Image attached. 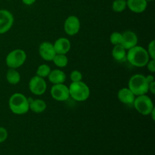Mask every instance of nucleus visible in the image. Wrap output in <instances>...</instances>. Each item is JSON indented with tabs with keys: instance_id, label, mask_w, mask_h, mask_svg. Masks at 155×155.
I'll use <instances>...</instances> for the list:
<instances>
[{
	"instance_id": "11",
	"label": "nucleus",
	"mask_w": 155,
	"mask_h": 155,
	"mask_svg": "<svg viewBox=\"0 0 155 155\" xmlns=\"http://www.w3.org/2000/svg\"><path fill=\"white\" fill-rule=\"evenodd\" d=\"M39 53L41 58L46 61H52L56 54L54 45L49 42H43L40 44L39 47Z\"/></svg>"
},
{
	"instance_id": "26",
	"label": "nucleus",
	"mask_w": 155,
	"mask_h": 155,
	"mask_svg": "<svg viewBox=\"0 0 155 155\" xmlns=\"http://www.w3.org/2000/svg\"><path fill=\"white\" fill-rule=\"evenodd\" d=\"M8 138V131L4 127H0V143L4 142Z\"/></svg>"
},
{
	"instance_id": "3",
	"label": "nucleus",
	"mask_w": 155,
	"mask_h": 155,
	"mask_svg": "<svg viewBox=\"0 0 155 155\" xmlns=\"http://www.w3.org/2000/svg\"><path fill=\"white\" fill-rule=\"evenodd\" d=\"M70 96L77 101H84L90 95L89 87L83 82H72L69 87Z\"/></svg>"
},
{
	"instance_id": "32",
	"label": "nucleus",
	"mask_w": 155,
	"mask_h": 155,
	"mask_svg": "<svg viewBox=\"0 0 155 155\" xmlns=\"http://www.w3.org/2000/svg\"><path fill=\"white\" fill-rule=\"evenodd\" d=\"M147 2H152V1H154V0H146Z\"/></svg>"
},
{
	"instance_id": "31",
	"label": "nucleus",
	"mask_w": 155,
	"mask_h": 155,
	"mask_svg": "<svg viewBox=\"0 0 155 155\" xmlns=\"http://www.w3.org/2000/svg\"><path fill=\"white\" fill-rule=\"evenodd\" d=\"M150 114L151 115V118H152L153 120H155V108H154V107L152 109V110L151 111Z\"/></svg>"
},
{
	"instance_id": "7",
	"label": "nucleus",
	"mask_w": 155,
	"mask_h": 155,
	"mask_svg": "<svg viewBox=\"0 0 155 155\" xmlns=\"http://www.w3.org/2000/svg\"><path fill=\"white\" fill-rule=\"evenodd\" d=\"M29 89L30 92L34 95H43L47 89L46 82L44 80V78L36 75L30 79L29 82Z\"/></svg>"
},
{
	"instance_id": "28",
	"label": "nucleus",
	"mask_w": 155,
	"mask_h": 155,
	"mask_svg": "<svg viewBox=\"0 0 155 155\" xmlns=\"http://www.w3.org/2000/svg\"><path fill=\"white\" fill-rule=\"evenodd\" d=\"M148 91H150L152 94L155 93V81L151 82L148 84Z\"/></svg>"
},
{
	"instance_id": "30",
	"label": "nucleus",
	"mask_w": 155,
	"mask_h": 155,
	"mask_svg": "<svg viewBox=\"0 0 155 155\" xmlns=\"http://www.w3.org/2000/svg\"><path fill=\"white\" fill-rule=\"evenodd\" d=\"M145 78H146V80H147V82L148 83V84H149L150 83H151V82L154 81V76H152V75L147 76V77H145Z\"/></svg>"
},
{
	"instance_id": "4",
	"label": "nucleus",
	"mask_w": 155,
	"mask_h": 155,
	"mask_svg": "<svg viewBox=\"0 0 155 155\" xmlns=\"http://www.w3.org/2000/svg\"><path fill=\"white\" fill-rule=\"evenodd\" d=\"M129 89L135 95H145L148 92V83L145 76L142 74H135L129 81Z\"/></svg>"
},
{
	"instance_id": "14",
	"label": "nucleus",
	"mask_w": 155,
	"mask_h": 155,
	"mask_svg": "<svg viewBox=\"0 0 155 155\" xmlns=\"http://www.w3.org/2000/svg\"><path fill=\"white\" fill-rule=\"evenodd\" d=\"M148 5L146 0H127V6L131 12L139 14L145 12Z\"/></svg>"
},
{
	"instance_id": "29",
	"label": "nucleus",
	"mask_w": 155,
	"mask_h": 155,
	"mask_svg": "<svg viewBox=\"0 0 155 155\" xmlns=\"http://www.w3.org/2000/svg\"><path fill=\"white\" fill-rule=\"evenodd\" d=\"M36 1V0H22L23 3L27 5H31L34 4Z\"/></svg>"
},
{
	"instance_id": "27",
	"label": "nucleus",
	"mask_w": 155,
	"mask_h": 155,
	"mask_svg": "<svg viewBox=\"0 0 155 155\" xmlns=\"http://www.w3.org/2000/svg\"><path fill=\"white\" fill-rule=\"evenodd\" d=\"M147 68H148V71H151V73L155 72V60L154 59H151V60L148 61V64H146Z\"/></svg>"
},
{
	"instance_id": "20",
	"label": "nucleus",
	"mask_w": 155,
	"mask_h": 155,
	"mask_svg": "<svg viewBox=\"0 0 155 155\" xmlns=\"http://www.w3.org/2000/svg\"><path fill=\"white\" fill-rule=\"evenodd\" d=\"M52 61L58 68H64L68 64V58L66 54H56L53 58Z\"/></svg>"
},
{
	"instance_id": "1",
	"label": "nucleus",
	"mask_w": 155,
	"mask_h": 155,
	"mask_svg": "<svg viewBox=\"0 0 155 155\" xmlns=\"http://www.w3.org/2000/svg\"><path fill=\"white\" fill-rule=\"evenodd\" d=\"M127 60L132 65L137 68H143L146 66L149 61V55L146 49L142 46L136 45L127 53Z\"/></svg>"
},
{
	"instance_id": "6",
	"label": "nucleus",
	"mask_w": 155,
	"mask_h": 155,
	"mask_svg": "<svg viewBox=\"0 0 155 155\" xmlns=\"http://www.w3.org/2000/svg\"><path fill=\"white\" fill-rule=\"evenodd\" d=\"M133 105L136 110L144 116L150 115V113L154 107L151 98L145 95H138L135 98Z\"/></svg>"
},
{
	"instance_id": "24",
	"label": "nucleus",
	"mask_w": 155,
	"mask_h": 155,
	"mask_svg": "<svg viewBox=\"0 0 155 155\" xmlns=\"http://www.w3.org/2000/svg\"><path fill=\"white\" fill-rule=\"evenodd\" d=\"M83 74L79 71H73L71 74V80L72 82H80L82 81Z\"/></svg>"
},
{
	"instance_id": "21",
	"label": "nucleus",
	"mask_w": 155,
	"mask_h": 155,
	"mask_svg": "<svg viewBox=\"0 0 155 155\" xmlns=\"http://www.w3.org/2000/svg\"><path fill=\"white\" fill-rule=\"evenodd\" d=\"M127 0H114L112 4V9L115 12H123L127 8Z\"/></svg>"
},
{
	"instance_id": "13",
	"label": "nucleus",
	"mask_w": 155,
	"mask_h": 155,
	"mask_svg": "<svg viewBox=\"0 0 155 155\" xmlns=\"http://www.w3.org/2000/svg\"><path fill=\"white\" fill-rule=\"evenodd\" d=\"M56 54H66L71 50V44L68 39L61 37L58 39L53 44Z\"/></svg>"
},
{
	"instance_id": "16",
	"label": "nucleus",
	"mask_w": 155,
	"mask_h": 155,
	"mask_svg": "<svg viewBox=\"0 0 155 155\" xmlns=\"http://www.w3.org/2000/svg\"><path fill=\"white\" fill-rule=\"evenodd\" d=\"M29 104H30V109L32 111L36 114L42 113L46 109V103L42 99H32L31 98H28Z\"/></svg>"
},
{
	"instance_id": "22",
	"label": "nucleus",
	"mask_w": 155,
	"mask_h": 155,
	"mask_svg": "<svg viewBox=\"0 0 155 155\" xmlns=\"http://www.w3.org/2000/svg\"><path fill=\"white\" fill-rule=\"evenodd\" d=\"M50 72H51V68L48 65L45 64H42L39 65L38 67L37 70H36V75L39 77L45 78V77H48L49 75Z\"/></svg>"
},
{
	"instance_id": "9",
	"label": "nucleus",
	"mask_w": 155,
	"mask_h": 155,
	"mask_svg": "<svg viewBox=\"0 0 155 155\" xmlns=\"http://www.w3.org/2000/svg\"><path fill=\"white\" fill-rule=\"evenodd\" d=\"M14 23V17L9 11L0 10V34L6 33L12 28Z\"/></svg>"
},
{
	"instance_id": "15",
	"label": "nucleus",
	"mask_w": 155,
	"mask_h": 155,
	"mask_svg": "<svg viewBox=\"0 0 155 155\" xmlns=\"http://www.w3.org/2000/svg\"><path fill=\"white\" fill-rule=\"evenodd\" d=\"M120 101L125 104H133L136 95L130 90L129 88H123L120 89L117 94Z\"/></svg>"
},
{
	"instance_id": "33",
	"label": "nucleus",
	"mask_w": 155,
	"mask_h": 155,
	"mask_svg": "<svg viewBox=\"0 0 155 155\" xmlns=\"http://www.w3.org/2000/svg\"><path fill=\"white\" fill-rule=\"evenodd\" d=\"M7 1H11V0H7Z\"/></svg>"
},
{
	"instance_id": "5",
	"label": "nucleus",
	"mask_w": 155,
	"mask_h": 155,
	"mask_svg": "<svg viewBox=\"0 0 155 155\" xmlns=\"http://www.w3.org/2000/svg\"><path fill=\"white\" fill-rule=\"evenodd\" d=\"M27 59V54L22 49H15L8 54L5 63L9 68L17 69L22 66Z\"/></svg>"
},
{
	"instance_id": "17",
	"label": "nucleus",
	"mask_w": 155,
	"mask_h": 155,
	"mask_svg": "<svg viewBox=\"0 0 155 155\" xmlns=\"http://www.w3.org/2000/svg\"><path fill=\"white\" fill-rule=\"evenodd\" d=\"M48 80L54 84H60L64 83L66 80V74L61 70H54V71L50 72L49 75L48 76Z\"/></svg>"
},
{
	"instance_id": "23",
	"label": "nucleus",
	"mask_w": 155,
	"mask_h": 155,
	"mask_svg": "<svg viewBox=\"0 0 155 155\" xmlns=\"http://www.w3.org/2000/svg\"><path fill=\"white\" fill-rule=\"evenodd\" d=\"M110 42L114 45H121V42H122V33H118V32L112 33L110 36Z\"/></svg>"
},
{
	"instance_id": "12",
	"label": "nucleus",
	"mask_w": 155,
	"mask_h": 155,
	"mask_svg": "<svg viewBox=\"0 0 155 155\" xmlns=\"http://www.w3.org/2000/svg\"><path fill=\"white\" fill-rule=\"evenodd\" d=\"M138 36L134 32L127 30L122 33V42L121 45L125 48L126 50L130 49L133 47L137 45Z\"/></svg>"
},
{
	"instance_id": "25",
	"label": "nucleus",
	"mask_w": 155,
	"mask_h": 155,
	"mask_svg": "<svg viewBox=\"0 0 155 155\" xmlns=\"http://www.w3.org/2000/svg\"><path fill=\"white\" fill-rule=\"evenodd\" d=\"M148 53L149 58H151V59H154L155 60V41L152 40L149 44H148Z\"/></svg>"
},
{
	"instance_id": "18",
	"label": "nucleus",
	"mask_w": 155,
	"mask_h": 155,
	"mask_svg": "<svg viewBox=\"0 0 155 155\" xmlns=\"http://www.w3.org/2000/svg\"><path fill=\"white\" fill-rule=\"evenodd\" d=\"M127 51L122 45H114L112 50V56L118 62H124L127 61Z\"/></svg>"
},
{
	"instance_id": "10",
	"label": "nucleus",
	"mask_w": 155,
	"mask_h": 155,
	"mask_svg": "<svg viewBox=\"0 0 155 155\" xmlns=\"http://www.w3.org/2000/svg\"><path fill=\"white\" fill-rule=\"evenodd\" d=\"M65 33L69 36L77 34L80 29V21L75 15H71L64 21V24Z\"/></svg>"
},
{
	"instance_id": "2",
	"label": "nucleus",
	"mask_w": 155,
	"mask_h": 155,
	"mask_svg": "<svg viewBox=\"0 0 155 155\" xmlns=\"http://www.w3.org/2000/svg\"><path fill=\"white\" fill-rule=\"evenodd\" d=\"M8 105L12 113L18 115L24 114L30 110L28 98L21 93L13 94L9 98Z\"/></svg>"
},
{
	"instance_id": "19",
	"label": "nucleus",
	"mask_w": 155,
	"mask_h": 155,
	"mask_svg": "<svg viewBox=\"0 0 155 155\" xmlns=\"http://www.w3.org/2000/svg\"><path fill=\"white\" fill-rule=\"evenodd\" d=\"M6 80L8 83L12 85H16L21 80V75L16 69L10 68L6 74Z\"/></svg>"
},
{
	"instance_id": "8",
	"label": "nucleus",
	"mask_w": 155,
	"mask_h": 155,
	"mask_svg": "<svg viewBox=\"0 0 155 155\" xmlns=\"http://www.w3.org/2000/svg\"><path fill=\"white\" fill-rule=\"evenodd\" d=\"M51 95L54 100L58 101H64L69 98V88L63 83L53 85L51 88Z\"/></svg>"
}]
</instances>
